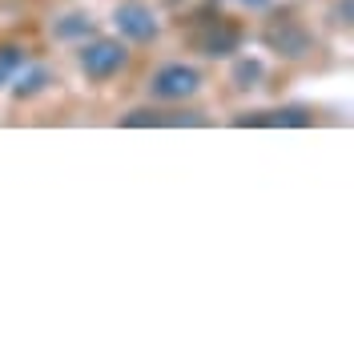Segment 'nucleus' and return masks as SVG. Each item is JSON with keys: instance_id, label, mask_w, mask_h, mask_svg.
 I'll return each instance as SVG.
<instances>
[{"instance_id": "nucleus-1", "label": "nucleus", "mask_w": 354, "mask_h": 354, "mask_svg": "<svg viewBox=\"0 0 354 354\" xmlns=\"http://www.w3.org/2000/svg\"><path fill=\"white\" fill-rule=\"evenodd\" d=\"M81 73L88 81H113L117 73H125L129 65V44L113 41V37H97V41L81 44Z\"/></svg>"}, {"instance_id": "nucleus-2", "label": "nucleus", "mask_w": 354, "mask_h": 354, "mask_svg": "<svg viewBox=\"0 0 354 354\" xmlns=\"http://www.w3.org/2000/svg\"><path fill=\"white\" fill-rule=\"evenodd\" d=\"M201 85H205V77H201V68L185 65V61H169V65H161L149 77V93H153L157 101H189V97H198Z\"/></svg>"}, {"instance_id": "nucleus-3", "label": "nucleus", "mask_w": 354, "mask_h": 354, "mask_svg": "<svg viewBox=\"0 0 354 354\" xmlns=\"http://www.w3.org/2000/svg\"><path fill=\"white\" fill-rule=\"evenodd\" d=\"M113 24H117V32H121L125 44H153L157 37H161V24H157L153 8H145L141 0L117 4V8H113Z\"/></svg>"}, {"instance_id": "nucleus-4", "label": "nucleus", "mask_w": 354, "mask_h": 354, "mask_svg": "<svg viewBox=\"0 0 354 354\" xmlns=\"http://www.w3.org/2000/svg\"><path fill=\"white\" fill-rule=\"evenodd\" d=\"M194 48H198L201 57H230V53H238L242 48V28L230 21H221V17H209V21H201L194 28Z\"/></svg>"}, {"instance_id": "nucleus-5", "label": "nucleus", "mask_w": 354, "mask_h": 354, "mask_svg": "<svg viewBox=\"0 0 354 354\" xmlns=\"http://www.w3.org/2000/svg\"><path fill=\"white\" fill-rule=\"evenodd\" d=\"M270 44L282 53V57H306L310 53V32L298 28L294 21H278L270 28Z\"/></svg>"}, {"instance_id": "nucleus-6", "label": "nucleus", "mask_w": 354, "mask_h": 354, "mask_svg": "<svg viewBox=\"0 0 354 354\" xmlns=\"http://www.w3.org/2000/svg\"><path fill=\"white\" fill-rule=\"evenodd\" d=\"M48 68H41V65H32V68H21L17 77H12V97L17 101H28V97H37V93H44L48 88Z\"/></svg>"}, {"instance_id": "nucleus-7", "label": "nucleus", "mask_w": 354, "mask_h": 354, "mask_svg": "<svg viewBox=\"0 0 354 354\" xmlns=\"http://www.w3.org/2000/svg\"><path fill=\"white\" fill-rule=\"evenodd\" d=\"M125 129H137V125H201V117H157V109H133L121 117Z\"/></svg>"}, {"instance_id": "nucleus-8", "label": "nucleus", "mask_w": 354, "mask_h": 354, "mask_svg": "<svg viewBox=\"0 0 354 354\" xmlns=\"http://www.w3.org/2000/svg\"><path fill=\"white\" fill-rule=\"evenodd\" d=\"M53 32L61 41H85V37H93V17L88 12H65L61 21L53 24Z\"/></svg>"}, {"instance_id": "nucleus-9", "label": "nucleus", "mask_w": 354, "mask_h": 354, "mask_svg": "<svg viewBox=\"0 0 354 354\" xmlns=\"http://www.w3.org/2000/svg\"><path fill=\"white\" fill-rule=\"evenodd\" d=\"M266 77V65L262 61H254V57H242L238 65H234V85L238 88H258Z\"/></svg>"}, {"instance_id": "nucleus-10", "label": "nucleus", "mask_w": 354, "mask_h": 354, "mask_svg": "<svg viewBox=\"0 0 354 354\" xmlns=\"http://www.w3.org/2000/svg\"><path fill=\"white\" fill-rule=\"evenodd\" d=\"M24 68V48L21 44H0V85H8Z\"/></svg>"}, {"instance_id": "nucleus-11", "label": "nucleus", "mask_w": 354, "mask_h": 354, "mask_svg": "<svg viewBox=\"0 0 354 354\" xmlns=\"http://www.w3.org/2000/svg\"><path fill=\"white\" fill-rule=\"evenodd\" d=\"M262 125H290V129H298V125H310V113L298 109V105H290V109H278L274 117H266Z\"/></svg>"}, {"instance_id": "nucleus-12", "label": "nucleus", "mask_w": 354, "mask_h": 354, "mask_svg": "<svg viewBox=\"0 0 354 354\" xmlns=\"http://www.w3.org/2000/svg\"><path fill=\"white\" fill-rule=\"evenodd\" d=\"M238 4H242V8H250V12H262V8H270V4H274V0H238Z\"/></svg>"}]
</instances>
